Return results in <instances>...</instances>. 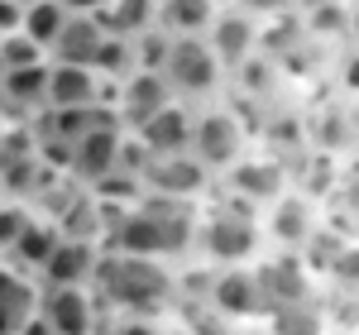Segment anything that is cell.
<instances>
[{
    "label": "cell",
    "mask_w": 359,
    "mask_h": 335,
    "mask_svg": "<svg viewBox=\"0 0 359 335\" xmlns=\"http://www.w3.org/2000/svg\"><path fill=\"white\" fill-rule=\"evenodd\" d=\"M91 287L106 316H172L177 311V264L101 249Z\"/></svg>",
    "instance_id": "cell-1"
},
{
    "label": "cell",
    "mask_w": 359,
    "mask_h": 335,
    "mask_svg": "<svg viewBox=\"0 0 359 335\" xmlns=\"http://www.w3.org/2000/svg\"><path fill=\"white\" fill-rule=\"evenodd\" d=\"M264 245V230H259V206H249L230 192H211L196 206V230H192V254L211 268H240L254 264Z\"/></svg>",
    "instance_id": "cell-2"
},
{
    "label": "cell",
    "mask_w": 359,
    "mask_h": 335,
    "mask_svg": "<svg viewBox=\"0 0 359 335\" xmlns=\"http://www.w3.org/2000/svg\"><path fill=\"white\" fill-rule=\"evenodd\" d=\"M249 149H254V130H249V120L235 111V106H225V101L196 106L192 149H187V153H192L211 177H221L225 168L235 163V158H245Z\"/></svg>",
    "instance_id": "cell-3"
},
{
    "label": "cell",
    "mask_w": 359,
    "mask_h": 335,
    "mask_svg": "<svg viewBox=\"0 0 359 335\" xmlns=\"http://www.w3.org/2000/svg\"><path fill=\"white\" fill-rule=\"evenodd\" d=\"M163 82L177 101H187V106H211V101H221L225 67L216 62V53L206 48V39H172L168 62H163Z\"/></svg>",
    "instance_id": "cell-4"
},
{
    "label": "cell",
    "mask_w": 359,
    "mask_h": 335,
    "mask_svg": "<svg viewBox=\"0 0 359 335\" xmlns=\"http://www.w3.org/2000/svg\"><path fill=\"white\" fill-rule=\"evenodd\" d=\"M53 335H106V307L96 287H39V311H34Z\"/></svg>",
    "instance_id": "cell-5"
},
{
    "label": "cell",
    "mask_w": 359,
    "mask_h": 335,
    "mask_svg": "<svg viewBox=\"0 0 359 335\" xmlns=\"http://www.w3.org/2000/svg\"><path fill=\"white\" fill-rule=\"evenodd\" d=\"M321 201H311V196H302L297 187H287L283 196H273L264 211H259V230H264V245L269 249H302L306 240L321 230Z\"/></svg>",
    "instance_id": "cell-6"
},
{
    "label": "cell",
    "mask_w": 359,
    "mask_h": 335,
    "mask_svg": "<svg viewBox=\"0 0 359 335\" xmlns=\"http://www.w3.org/2000/svg\"><path fill=\"white\" fill-rule=\"evenodd\" d=\"M287 187H292L287 163H283V158H273V153H264V149H249L245 158H235V163L216 177V192L240 196V201L259 206V211H264L273 196H283Z\"/></svg>",
    "instance_id": "cell-7"
},
{
    "label": "cell",
    "mask_w": 359,
    "mask_h": 335,
    "mask_svg": "<svg viewBox=\"0 0 359 335\" xmlns=\"http://www.w3.org/2000/svg\"><path fill=\"white\" fill-rule=\"evenodd\" d=\"M130 130H120V120L106 115V120H96L91 130H82L77 139H72V153H67V177L77 182V187H96V182H106L120 163V144H125Z\"/></svg>",
    "instance_id": "cell-8"
},
{
    "label": "cell",
    "mask_w": 359,
    "mask_h": 335,
    "mask_svg": "<svg viewBox=\"0 0 359 335\" xmlns=\"http://www.w3.org/2000/svg\"><path fill=\"white\" fill-rule=\"evenodd\" d=\"M206 307L216 311L221 321H230V326L264 321V316H269V302H264V287H259L254 264H240V268H211Z\"/></svg>",
    "instance_id": "cell-9"
},
{
    "label": "cell",
    "mask_w": 359,
    "mask_h": 335,
    "mask_svg": "<svg viewBox=\"0 0 359 335\" xmlns=\"http://www.w3.org/2000/svg\"><path fill=\"white\" fill-rule=\"evenodd\" d=\"M254 273H259V287H264L269 311L321 297V282L306 273L302 254H292V249H264L259 259H254Z\"/></svg>",
    "instance_id": "cell-10"
},
{
    "label": "cell",
    "mask_w": 359,
    "mask_h": 335,
    "mask_svg": "<svg viewBox=\"0 0 359 335\" xmlns=\"http://www.w3.org/2000/svg\"><path fill=\"white\" fill-rule=\"evenodd\" d=\"M259 34H264V20L259 15H249L245 5H221L216 10V20L206 29V48L216 53V62L225 67V82H230V72L249 62V57L259 53Z\"/></svg>",
    "instance_id": "cell-11"
},
{
    "label": "cell",
    "mask_w": 359,
    "mask_h": 335,
    "mask_svg": "<svg viewBox=\"0 0 359 335\" xmlns=\"http://www.w3.org/2000/svg\"><path fill=\"white\" fill-rule=\"evenodd\" d=\"M144 192L177 196V201H206L216 192V177L196 163L192 153H168V158H149V168L139 172Z\"/></svg>",
    "instance_id": "cell-12"
},
{
    "label": "cell",
    "mask_w": 359,
    "mask_h": 335,
    "mask_svg": "<svg viewBox=\"0 0 359 335\" xmlns=\"http://www.w3.org/2000/svg\"><path fill=\"white\" fill-rule=\"evenodd\" d=\"M192 125H196V106H187V101H168V106H158V111L149 115L139 130H130L135 135V144L149 153V158H168V153H187L192 149Z\"/></svg>",
    "instance_id": "cell-13"
},
{
    "label": "cell",
    "mask_w": 359,
    "mask_h": 335,
    "mask_svg": "<svg viewBox=\"0 0 359 335\" xmlns=\"http://www.w3.org/2000/svg\"><path fill=\"white\" fill-rule=\"evenodd\" d=\"M115 86L101 82L91 67L72 62H48V106L43 111H86V106H106L111 111Z\"/></svg>",
    "instance_id": "cell-14"
},
{
    "label": "cell",
    "mask_w": 359,
    "mask_h": 335,
    "mask_svg": "<svg viewBox=\"0 0 359 335\" xmlns=\"http://www.w3.org/2000/svg\"><path fill=\"white\" fill-rule=\"evenodd\" d=\"M172 91H168L163 72H130L125 82H115V96H111V115L120 120V130H139L149 115L168 106Z\"/></svg>",
    "instance_id": "cell-15"
},
{
    "label": "cell",
    "mask_w": 359,
    "mask_h": 335,
    "mask_svg": "<svg viewBox=\"0 0 359 335\" xmlns=\"http://www.w3.org/2000/svg\"><path fill=\"white\" fill-rule=\"evenodd\" d=\"M96 264H101V245H91V240H57L34 282L39 287H91Z\"/></svg>",
    "instance_id": "cell-16"
},
{
    "label": "cell",
    "mask_w": 359,
    "mask_h": 335,
    "mask_svg": "<svg viewBox=\"0 0 359 335\" xmlns=\"http://www.w3.org/2000/svg\"><path fill=\"white\" fill-rule=\"evenodd\" d=\"M39 311V282L0 259V335H25Z\"/></svg>",
    "instance_id": "cell-17"
},
{
    "label": "cell",
    "mask_w": 359,
    "mask_h": 335,
    "mask_svg": "<svg viewBox=\"0 0 359 335\" xmlns=\"http://www.w3.org/2000/svg\"><path fill=\"white\" fill-rule=\"evenodd\" d=\"M216 0H158L154 5V25L168 39H206V29L216 20Z\"/></svg>",
    "instance_id": "cell-18"
},
{
    "label": "cell",
    "mask_w": 359,
    "mask_h": 335,
    "mask_svg": "<svg viewBox=\"0 0 359 335\" xmlns=\"http://www.w3.org/2000/svg\"><path fill=\"white\" fill-rule=\"evenodd\" d=\"M106 29L96 25V15H67V25L57 34V43L48 48V62H72V67H91V57L101 48Z\"/></svg>",
    "instance_id": "cell-19"
},
{
    "label": "cell",
    "mask_w": 359,
    "mask_h": 335,
    "mask_svg": "<svg viewBox=\"0 0 359 335\" xmlns=\"http://www.w3.org/2000/svg\"><path fill=\"white\" fill-rule=\"evenodd\" d=\"M57 240H62V235H57V225L48 221V216H39V211H34V221H29V225H25V235L15 240V249L5 254V264H15L20 273L39 278V268L48 264V254H53Z\"/></svg>",
    "instance_id": "cell-20"
},
{
    "label": "cell",
    "mask_w": 359,
    "mask_h": 335,
    "mask_svg": "<svg viewBox=\"0 0 359 335\" xmlns=\"http://www.w3.org/2000/svg\"><path fill=\"white\" fill-rule=\"evenodd\" d=\"M269 335H331V311L321 297L311 302H292V307H273L264 316Z\"/></svg>",
    "instance_id": "cell-21"
},
{
    "label": "cell",
    "mask_w": 359,
    "mask_h": 335,
    "mask_svg": "<svg viewBox=\"0 0 359 335\" xmlns=\"http://www.w3.org/2000/svg\"><path fill=\"white\" fill-rule=\"evenodd\" d=\"M154 5L158 0H106L96 10V25L111 39H139L144 29H154Z\"/></svg>",
    "instance_id": "cell-22"
},
{
    "label": "cell",
    "mask_w": 359,
    "mask_h": 335,
    "mask_svg": "<svg viewBox=\"0 0 359 335\" xmlns=\"http://www.w3.org/2000/svg\"><path fill=\"white\" fill-rule=\"evenodd\" d=\"M67 25V10L62 0H25V20H20V34H29L43 53L57 43V34Z\"/></svg>",
    "instance_id": "cell-23"
},
{
    "label": "cell",
    "mask_w": 359,
    "mask_h": 335,
    "mask_svg": "<svg viewBox=\"0 0 359 335\" xmlns=\"http://www.w3.org/2000/svg\"><path fill=\"white\" fill-rule=\"evenodd\" d=\"M91 72L101 77V82H125L130 72H139L135 67V39H101V48H96V57H91Z\"/></svg>",
    "instance_id": "cell-24"
},
{
    "label": "cell",
    "mask_w": 359,
    "mask_h": 335,
    "mask_svg": "<svg viewBox=\"0 0 359 335\" xmlns=\"http://www.w3.org/2000/svg\"><path fill=\"white\" fill-rule=\"evenodd\" d=\"M106 335H187L182 331V316H111Z\"/></svg>",
    "instance_id": "cell-25"
},
{
    "label": "cell",
    "mask_w": 359,
    "mask_h": 335,
    "mask_svg": "<svg viewBox=\"0 0 359 335\" xmlns=\"http://www.w3.org/2000/svg\"><path fill=\"white\" fill-rule=\"evenodd\" d=\"M39 62H48V53L29 39V34H0V72H20V67H39Z\"/></svg>",
    "instance_id": "cell-26"
},
{
    "label": "cell",
    "mask_w": 359,
    "mask_h": 335,
    "mask_svg": "<svg viewBox=\"0 0 359 335\" xmlns=\"http://www.w3.org/2000/svg\"><path fill=\"white\" fill-rule=\"evenodd\" d=\"M326 282H331L335 292H345V297H359V240L350 235L340 254L331 259V268H326Z\"/></svg>",
    "instance_id": "cell-27"
},
{
    "label": "cell",
    "mask_w": 359,
    "mask_h": 335,
    "mask_svg": "<svg viewBox=\"0 0 359 335\" xmlns=\"http://www.w3.org/2000/svg\"><path fill=\"white\" fill-rule=\"evenodd\" d=\"M34 221V206L20 196H0V259L15 249V240L25 235V225Z\"/></svg>",
    "instance_id": "cell-28"
},
{
    "label": "cell",
    "mask_w": 359,
    "mask_h": 335,
    "mask_svg": "<svg viewBox=\"0 0 359 335\" xmlns=\"http://www.w3.org/2000/svg\"><path fill=\"white\" fill-rule=\"evenodd\" d=\"M182 316V331L187 335H235L230 321H221L211 307H192V311H177Z\"/></svg>",
    "instance_id": "cell-29"
},
{
    "label": "cell",
    "mask_w": 359,
    "mask_h": 335,
    "mask_svg": "<svg viewBox=\"0 0 359 335\" xmlns=\"http://www.w3.org/2000/svg\"><path fill=\"white\" fill-rule=\"evenodd\" d=\"M335 77H340V91H345V96H359V43H350V48L340 53Z\"/></svg>",
    "instance_id": "cell-30"
},
{
    "label": "cell",
    "mask_w": 359,
    "mask_h": 335,
    "mask_svg": "<svg viewBox=\"0 0 359 335\" xmlns=\"http://www.w3.org/2000/svg\"><path fill=\"white\" fill-rule=\"evenodd\" d=\"M25 20V0H0V34H15Z\"/></svg>",
    "instance_id": "cell-31"
},
{
    "label": "cell",
    "mask_w": 359,
    "mask_h": 335,
    "mask_svg": "<svg viewBox=\"0 0 359 335\" xmlns=\"http://www.w3.org/2000/svg\"><path fill=\"white\" fill-rule=\"evenodd\" d=\"M101 5H106V0H62V10H67V15H96Z\"/></svg>",
    "instance_id": "cell-32"
},
{
    "label": "cell",
    "mask_w": 359,
    "mask_h": 335,
    "mask_svg": "<svg viewBox=\"0 0 359 335\" xmlns=\"http://www.w3.org/2000/svg\"><path fill=\"white\" fill-rule=\"evenodd\" d=\"M235 335H269L264 321H245V326H235Z\"/></svg>",
    "instance_id": "cell-33"
},
{
    "label": "cell",
    "mask_w": 359,
    "mask_h": 335,
    "mask_svg": "<svg viewBox=\"0 0 359 335\" xmlns=\"http://www.w3.org/2000/svg\"><path fill=\"white\" fill-rule=\"evenodd\" d=\"M25 335H53V331H48V326H43V321L34 316V321H29V326H25Z\"/></svg>",
    "instance_id": "cell-34"
},
{
    "label": "cell",
    "mask_w": 359,
    "mask_h": 335,
    "mask_svg": "<svg viewBox=\"0 0 359 335\" xmlns=\"http://www.w3.org/2000/svg\"><path fill=\"white\" fill-rule=\"evenodd\" d=\"M355 240H359V221H355Z\"/></svg>",
    "instance_id": "cell-35"
},
{
    "label": "cell",
    "mask_w": 359,
    "mask_h": 335,
    "mask_svg": "<svg viewBox=\"0 0 359 335\" xmlns=\"http://www.w3.org/2000/svg\"><path fill=\"white\" fill-rule=\"evenodd\" d=\"M0 196H5V182H0Z\"/></svg>",
    "instance_id": "cell-36"
}]
</instances>
